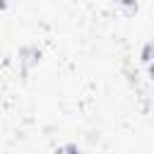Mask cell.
<instances>
[{
    "label": "cell",
    "mask_w": 154,
    "mask_h": 154,
    "mask_svg": "<svg viewBox=\"0 0 154 154\" xmlns=\"http://www.w3.org/2000/svg\"><path fill=\"white\" fill-rule=\"evenodd\" d=\"M38 60H41V51H38L36 46H22V48H19V65H22L24 70L38 65Z\"/></svg>",
    "instance_id": "1"
},
{
    "label": "cell",
    "mask_w": 154,
    "mask_h": 154,
    "mask_svg": "<svg viewBox=\"0 0 154 154\" xmlns=\"http://www.w3.org/2000/svg\"><path fill=\"white\" fill-rule=\"evenodd\" d=\"M118 7H120V12H123L125 17H132L140 5H137V0H118Z\"/></svg>",
    "instance_id": "2"
},
{
    "label": "cell",
    "mask_w": 154,
    "mask_h": 154,
    "mask_svg": "<svg viewBox=\"0 0 154 154\" xmlns=\"http://www.w3.org/2000/svg\"><path fill=\"white\" fill-rule=\"evenodd\" d=\"M140 60L142 63H154V41H147L144 46H142V51H140Z\"/></svg>",
    "instance_id": "3"
},
{
    "label": "cell",
    "mask_w": 154,
    "mask_h": 154,
    "mask_svg": "<svg viewBox=\"0 0 154 154\" xmlns=\"http://www.w3.org/2000/svg\"><path fill=\"white\" fill-rule=\"evenodd\" d=\"M149 79L154 82V63H149Z\"/></svg>",
    "instance_id": "4"
},
{
    "label": "cell",
    "mask_w": 154,
    "mask_h": 154,
    "mask_svg": "<svg viewBox=\"0 0 154 154\" xmlns=\"http://www.w3.org/2000/svg\"><path fill=\"white\" fill-rule=\"evenodd\" d=\"M5 10H7V0H0V14H2Z\"/></svg>",
    "instance_id": "5"
}]
</instances>
